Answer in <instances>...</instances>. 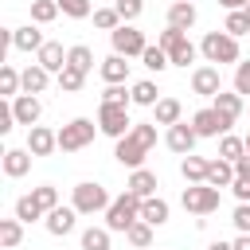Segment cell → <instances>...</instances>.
<instances>
[{
  "label": "cell",
  "mask_w": 250,
  "mask_h": 250,
  "mask_svg": "<svg viewBox=\"0 0 250 250\" xmlns=\"http://www.w3.org/2000/svg\"><path fill=\"white\" fill-rule=\"evenodd\" d=\"M199 55L211 62V66H227V62H242V55H238V39L234 35H227V31H207L203 35V43H199Z\"/></svg>",
  "instance_id": "1"
},
{
  "label": "cell",
  "mask_w": 250,
  "mask_h": 250,
  "mask_svg": "<svg viewBox=\"0 0 250 250\" xmlns=\"http://www.w3.org/2000/svg\"><path fill=\"white\" fill-rule=\"evenodd\" d=\"M113 199H109V191L102 188V184H94V180H82V184H74V195H70V207L78 211V215H105V207H109Z\"/></svg>",
  "instance_id": "2"
},
{
  "label": "cell",
  "mask_w": 250,
  "mask_h": 250,
  "mask_svg": "<svg viewBox=\"0 0 250 250\" xmlns=\"http://www.w3.org/2000/svg\"><path fill=\"white\" fill-rule=\"evenodd\" d=\"M137 219H141V199H137L133 191H121V195L105 207V227H109V230H121V234H125Z\"/></svg>",
  "instance_id": "3"
},
{
  "label": "cell",
  "mask_w": 250,
  "mask_h": 250,
  "mask_svg": "<svg viewBox=\"0 0 250 250\" xmlns=\"http://www.w3.org/2000/svg\"><path fill=\"white\" fill-rule=\"evenodd\" d=\"M219 199H223V191L211 188V184H188L184 195H180L184 211H191V215H211V211H219Z\"/></svg>",
  "instance_id": "4"
},
{
  "label": "cell",
  "mask_w": 250,
  "mask_h": 250,
  "mask_svg": "<svg viewBox=\"0 0 250 250\" xmlns=\"http://www.w3.org/2000/svg\"><path fill=\"white\" fill-rule=\"evenodd\" d=\"M94 133H102L90 117H74V121H66L62 129H59V148L62 152H78V148H86L90 141H94Z\"/></svg>",
  "instance_id": "5"
},
{
  "label": "cell",
  "mask_w": 250,
  "mask_h": 250,
  "mask_svg": "<svg viewBox=\"0 0 250 250\" xmlns=\"http://www.w3.org/2000/svg\"><path fill=\"white\" fill-rule=\"evenodd\" d=\"M109 47H113V55L141 59V55H145V47H148V39H145V31H137L133 23H121L117 31H109Z\"/></svg>",
  "instance_id": "6"
},
{
  "label": "cell",
  "mask_w": 250,
  "mask_h": 250,
  "mask_svg": "<svg viewBox=\"0 0 250 250\" xmlns=\"http://www.w3.org/2000/svg\"><path fill=\"white\" fill-rule=\"evenodd\" d=\"M98 129H102L105 137H113V141L129 137V133H133L129 105H102V109H98Z\"/></svg>",
  "instance_id": "7"
},
{
  "label": "cell",
  "mask_w": 250,
  "mask_h": 250,
  "mask_svg": "<svg viewBox=\"0 0 250 250\" xmlns=\"http://www.w3.org/2000/svg\"><path fill=\"white\" fill-rule=\"evenodd\" d=\"M113 156H117V164L121 168H129V172H137V168H145V156H148V145L137 137V133H129V137H121L117 145H113Z\"/></svg>",
  "instance_id": "8"
},
{
  "label": "cell",
  "mask_w": 250,
  "mask_h": 250,
  "mask_svg": "<svg viewBox=\"0 0 250 250\" xmlns=\"http://www.w3.org/2000/svg\"><path fill=\"white\" fill-rule=\"evenodd\" d=\"M191 94L215 102V98L223 94V70L211 66V62H207V66H195V70H191Z\"/></svg>",
  "instance_id": "9"
},
{
  "label": "cell",
  "mask_w": 250,
  "mask_h": 250,
  "mask_svg": "<svg viewBox=\"0 0 250 250\" xmlns=\"http://www.w3.org/2000/svg\"><path fill=\"white\" fill-rule=\"evenodd\" d=\"M211 109H215V113L223 117V125L230 129V125L242 117V109H246V98H242V94H234V90H223V94L211 102Z\"/></svg>",
  "instance_id": "10"
},
{
  "label": "cell",
  "mask_w": 250,
  "mask_h": 250,
  "mask_svg": "<svg viewBox=\"0 0 250 250\" xmlns=\"http://www.w3.org/2000/svg\"><path fill=\"white\" fill-rule=\"evenodd\" d=\"M191 129H195V137H227V133H230V129L223 125V117H219L211 105L191 113Z\"/></svg>",
  "instance_id": "11"
},
{
  "label": "cell",
  "mask_w": 250,
  "mask_h": 250,
  "mask_svg": "<svg viewBox=\"0 0 250 250\" xmlns=\"http://www.w3.org/2000/svg\"><path fill=\"white\" fill-rule=\"evenodd\" d=\"M59 148V133L47 129V125H31L27 129V152L31 156H51Z\"/></svg>",
  "instance_id": "12"
},
{
  "label": "cell",
  "mask_w": 250,
  "mask_h": 250,
  "mask_svg": "<svg viewBox=\"0 0 250 250\" xmlns=\"http://www.w3.org/2000/svg\"><path fill=\"white\" fill-rule=\"evenodd\" d=\"M195 129H191V121H180V125H172L168 133H164V145L172 148V152H180V156H188L191 148H195Z\"/></svg>",
  "instance_id": "13"
},
{
  "label": "cell",
  "mask_w": 250,
  "mask_h": 250,
  "mask_svg": "<svg viewBox=\"0 0 250 250\" xmlns=\"http://www.w3.org/2000/svg\"><path fill=\"white\" fill-rule=\"evenodd\" d=\"M74 223H78V211L74 207H55V211H47V219H43V227L55 234V238H62V234H70L74 230Z\"/></svg>",
  "instance_id": "14"
},
{
  "label": "cell",
  "mask_w": 250,
  "mask_h": 250,
  "mask_svg": "<svg viewBox=\"0 0 250 250\" xmlns=\"http://www.w3.org/2000/svg\"><path fill=\"white\" fill-rule=\"evenodd\" d=\"M43 31H39V23H23V27H12V47L16 51H43Z\"/></svg>",
  "instance_id": "15"
},
{
  "label": "cell",
  "mask_w": 250,
  "mask_h": 250,
  "mask_svg": "<svg viewBox=\"0 0 250 250\" xmlns=\"http://www.w3.org/2000/svg\"><path fill=\"white\" fill-rule=\"evenodd\" d=\"M12 113H16V125H35L39 121V113H43V102L35 98V94H20L16 102H12Z\"/></svg>",
  "instance_id": "16"
},
{
  "label": "cell",
  "mask_w": 250,
  "mask_h": 250,
  "mask_svg": "<svg viewBox=\"0 0 250 250\" xmlns=\"http://www.w3.org/2000/svg\"><path fill=\"white\" fill-rule=\"evenodd\" d=\"M35 62H39L43 70H51V74H62V70H66V51H62V43L47 39V43H43V51L35 55Z\"/></svg>",
  "instance_id": "17"
},
{
  "label": "cell",
  "mask_w": 250,
  "mask_h": 250,
  "mask_svg": "<svg viewBox=\"0 0 250 250\" xmlns=\"http://www.w3.org/2000/svg\"><path fill=\"white\" fill-rule=\"evenodd\" d=\"M98 70H102L105 86H125V78H129V59H125V55H105Z\"/></svg>",
  "instance_id": "18"
},
{
  "label": "cell",
  "mask_w": 250,
  "mask_h": 250,
  "mask_svg": "<svg viewBox=\"0 0 250 250\" xmlns=\"http://www.w3.org/2000/svg\"><path fill=\"white\" fill-rule=\"evenodd\" d=\"M4 176L8 180H20V176H27L31 172V152L27 148H4Z\"/></svg>",
  "instance_id": "19"
},
{
  "label": "cell",
  "mask_w": 250,
  "mask_h": 250,
  "mask_svg": "<svg viewBox=\"0 0 250 250\" xmlns=\"http://www.w3.org/2000/svg\"><path fill=\"white\" fill-rule=\"evenodd\" d=\"M195 4L191 0H172L168 4V27H176V31H188L191 23H195Z\"/></svg>",
  "instance_id": "20"
},
{
  "label": "cell",
  "mask_w": 250,
  "mask_h": 250,
  "mask_svg": "<svg viewBox=\"0 0 250 250\" xmlns=\"http://www.w3.org/2000/svg\"><path fill=\"white\" fill-rule=\"evenodd\" d=\"M0 94L4 102H16L23 94V70H16L12 62H0Z\"/></svg>",
  "instance_id": "21"
},
{
  "label": "cell",
  "mask_w": 250,
  "mask_h": 250,
  "mask_svg": "<svg viewBox=\"0 0 250 250\" xmlns=\"http://www.w3.org/2000/svg\"><path fill=\"white\" fill-rule=\"evenodd\" d=\"M156 176L148 172V168H137V172H129V184H125V191H133L137 199H152L156 195Z\"/></svg>",
  "instance_id": "22"
},
{
  "label": "cell",
  "mask_w": 250,
  "mask_h": 250,
  "mask_svg": "<svg viewBox=\"0 0 250 250\" xmlns=\"http://www.w3.org/2000/svg\"><path fill=\"white\" fill-rule=\"evenodd\" d=\"M152 121L172 129V125H180V121H184V105H180L176 98H160V102L152 105Z\"/></svg>",
  "instance_id": "23"
},
{
  "label": "cell",
  "mask_w": 250,
  "mask_h": 250,
  "mask_svg": "<svg viewBox=\"0 0 250 250\" xmlns=\"http://www.w3.org/2000/svg\"><path fill=\"white\" fill-rule=\"evenodd\" d=\"M168 215H172L168 199H160V195H152V199H141V219H145L148 227H164V223H168Z\"/></svg>",
  "instance_id": "24"
},
{
  "label": "cell",
  "mask_w": 250,
  "mask_h": 250,
  "mask_svg": "<svg viewBox=\"0 0 250 250\" xmlns=\"http://www.w3.org/2000/svg\"><path fill=\"white\" fill-rule=\"evenodd\" d=\"M234 180H238V176H234V164H230V160H223V156H219V160H211V164H207V184H211V188H219V191H223V188H230Z\"/></svg>",
  "instance_id": "25"
},
{
  "label": "cell",
  "mask_w": 250,
  "mask_h": 250,
  "mask_svg": "<svg viewBox=\"0 0 250 250\" xmlns=\"http://www.w3.org/2000/svg\"><path fill=\"white\" fill-rule=\"evenodd\" d=\"M129 94H133V105H148V109H152V105L164 98V94L156 90V82H152V78H141V82H133V86H129Z\"/></svg>",
  "instance_id": "26"
},
{
  "label": "cell",
  "mask_w": 250,
  "mask_h": 250,
  "mask_svg": "<svg viewBox=\"0 0 250 250\" xmlns=\"http://www.w3.org/2000/svg\"><path fill=\"white\" fill-rule=\"evenodd\" d=\"M207 164H211V160H203V156L188 152V156L180 160V172H184V180H188V184H207Z\"/></svg>",
  "instance_id": "27"
},
{
  "label": "cell",
  "mask_w": 250,
  "mask_h": 250,
  "mask_svg": "<svg viewBox=\"0 0 250 250\" xmlns=\"http://www.w3.org/2000/svg\"><path fill=\"white\" fill-rule=\"evenodd\" d=\"M47 82H51V70H43L39 62L23 66V94H43V90H47Z\"/></svg>",
  "instance_id": "28"
},
{
  "label": "cell",
  "mask_w": 250,
  "mask_h": 250,
  "mask_svg": "<svg viewBox=\"0 0 250 250\" xmlns=\"http://www.w3.org/2000/svg\"><path fill=\"white\" fill-rule=\"evenodd\" d=\"M66 66H74L78 74H90V70H94V51H90L86 43H74V47L66 51Z\"/></svg>",
  "instance_id": "29"
},
{
  "label": "cell",
  "mask_w": 250,
  "mask_h": 250,
  "mask_svg": "<svg viewBox=\"0 0 250 250\" xmlns=\"http://www.w3.org/2000/svg\"><path fill=\"white\" fill-rule=\"evenodd\" d=\"M219 156L223 160H242L246 156V137H234V133H227V137H219Z\"/></svg>",
  "instance_id": "30"
},
{
  "label": "cell",
  "mask_w": 250,
  "mask_h": 250,
  "mask_svg": "<svg viewBox=\"0 0 250 250\" xmlns=\"http://www.w3.org/2000/svg\"><path fill=\"white\" fill-rule=\"evenodd\" d=\"M16 219L20 223H39V219H47V211L35 203V195H20L16 199Z\"/></svg>",
  "instance_id": "31"
},
{
  "label": "cell",
  "mask_w": 250,
  "mask_h": 250,
  "mask_svg": "<svg viewBox=\"0 0 250 250\" xmlns=\"http://www.w3.org/2000/svg\"><path fill=\"white\" fill-rule=\"evenodd\" d=\"M20 238H23V223H20L16 215H12V219H0V246H4V250H16Z\"/></svg>",
  "instance_id": "32"
},
{
  "label": "cell",
  "mask_w": 250,
  "mask_h": 250,
  "mask_svg": "<svg viewBox=\"0 0 250 250\" xmlns=\"http://www.w3.org/2000/svg\"><path fill=\"white\" fill-rule=\"evenodd\" d=\"M109 227H86L82 230V250H109Z\"/></svg>",
  "instance_id": "33"
},
{
  "label": "cell",
  "mask_w": 250,
  "mask_h": 250,
  "mask_svg": "<svg viewBox=\"0 0 250 250\" xmlns=\"http://www.w3.org/2000/svg\"><path fill=\"white\" fill-rule=\"evenodd\" d=\"M141 62H145L148 70H156V74L172 66V59H168V51H164V47H156V43H148V47H145V55H141Z\"/></svg>",
  "instance_id": "34"
},
{
  "label": "cell",
  "mask_w": 250,
  "mask_h": 250,
  "mask_svg": "<svg viewBox=\"0 0 250 250\" xmlns=\"http://www.w3.org/2000/svg\"><path fill=\"white\" fill-rule=\"evenodd\" d=\"M59 16V0H31V23H51Z\"/></svg>",
  "instance_id": "35"
},
{
  "label": "cell",
  "mask_w": 250,
  "mask_h": 250,
  "mask_svg": "<svg viewBox=\"0 0 250 250\" xmlns=\"http://www.w3.org/2000/svg\"><path fill=\"white\" fill-rule=\"evenodd\" d=\"M168 59H172V66H184V70H188V62H195V59H199V47H195L191 39H184L180 47H172V51H168Z\"/></svg>",
  "instance_id": "36"
},
{
  "label": "cell",
  "mask_w": 250,
  "mask_h": 250,
  "mask_svg": "<svg viewBox=\"0 0 250 250\" xmlns=\"http://www.w3.org/2000/svg\"><path fill=\"white\" fill-rule=\"evenodd\" d=\"M125 238H129V242H133L137 250H148V246H152V227H148L145 219H137V223H133V227L125 230Z\"/></svg>",
  "instance_id": "37"
},
{
  "label": "cell",
  "mask_w": 250,
  "mask_h": 250,
  "mask_svg": "<svg viewBox=\"0 0 250 250\" xmlns=\"http://www.w3.org/2000/svg\"><path fill=\"white\" fill-rule=\"evenodd\" d=\"M55 82H59V90H62V94H78V90L86 86V74H78L74 66H66L62 74H55Z\"/></svg>",
  "instance_id": "38"
},
{
  "label": "cell",
  "mask_w": 250,
  "mask_h": 250,
  "mask_svg": "<svg viewBox=\"0 0 250 250\" xmlns=\"http://www.w3.org/2000/svg\"><path fill=\"white\" fill-rule=\"evenodd\" d=\"M94 27H98V31H117V27H121L117 8H94Z\"/></svg>",
  "instance_id": "39"
},
{
  "label": "cell",
  "mask_w": 250,
  "mask_h": 250,
  "mask_svg": "<svg viewBox=\"0 0 250 250\" xmlns=\"http://www.w3.org/2000/svg\"><path fill=\"white\" fill-rule=\"evenodd\" d=\"M31 195H35V203L43 211H55L59 207V188L55 184H39V188H31Z\"/></svg>",
  "instance_id": "40"
},
{
  "label": "cell",
  "mask_w": 250,
  "mask_h": 250,
  "mask_svg": "<svg viewBox=\"0 0 250 250\" xmlns=\"http://www.w3.org/2000/svg\"><path fill=\"white\" fill-rule=\"evenodd\" d=\"M223 31H227V35H234V39H238V35H246V31H250V16H246V8H242V12H227Z\"/></svg>",
  "instance_id": "41"
},
{
  "label": "cell",
  "mask_w": 250,
  "mask_h": 250,
  "mask_svg": "<svg viewBox=\"0 0 250 250\" xmlns=\"http://www.w3.org/2000/svg\"><path fill=\"white\" fill-rule=\"evenodd\" d=\"M230 90L242 94V98H250V59H242V62L234 66V82H230Z\"/></svg>",
  "instance_id": "42"
},
{
  "label": "cell",
  "mask_w": 250,
  "mask_h": 250,
  "mask_svg": "<svg viewBox=\"0 0 250 250\" xmlns=\"http://www.w3.org/2000/svg\"><path fill=\"white\" fill-rule=\"evenodd\" d=\"M113 8H117V16H121V23H133V20L145 12V0H113Z\"/></svg>",
  "instance_id": "43"
},
{
  "label": "cell",
  "mask_w": 250,
  "mask_h": 250,
  "mask_svg": "<svg viewBox=\"0 0 250 250\" xmlns=\"http://www.w3.org/2000/svg\"><path fill=\"white\" fill-rule=\"evenodd\" d=\"M59 12L70 16V20H86L94 8H90V0H59Z\"/></svg>",
  "instance_id": "44"
},
{
  "label": "cell",
  "mask_w": 250,
  "mask_h": 250,
  "mask_svg": "<svg viewBox=\"0 0 250 250\" xmlns=\"http://www.w3.org/2000/svg\"><path fill=\"white\" fill-rule=\"evenodd\" d=\"M102 105H133V94H129L125 86H105Z\"/></svg>",
  "instance_id": "45"
},
{
  "label": "cell",
  "mask_w": 250,
  "mask_h": 250,
  "mask_svg": "<svg viewBox=\"0 0 250 250\" xmlns=\"http://www.w3.org/2000/svg\"><path fill=\"white\" fill-rule=\"evenodd\" d=\"M184 39H188L184 31H176V27H164V31L156 35V47H164V51H172V47H180Z\"/></svg>",
  "instance_id": "46"
},
{
  "label": "cell",
  "mask_w": 250,
  "mask_h": 250,
  "mask_svg": "<svg viewBox=\"0 0 250 250\" xmlns=\"http://www.w3.org/2000/svg\"><path fill=\"white\" fill-rule=\"evenodd\" d=\"M230 223H234V230H238V234H250V203H238V207H234V215H230Z\"/></svg>",
  "instance_id": "47"
},
{
  "label": "cell",
  "mask_w": 250,
  "mask_h": 250,
  "mask_svg": "<svg viewBox=\"0 0 250 250\" xmlns=\"http://www.w3.org/2000/svg\"><path fill=\"white\" fill-rule=\"evenodd\" d=\"M133 133H137V137H141L148 148L156 145V121H133Z\"/></svg>",
  "instance_id": "48"
},
{
  "label": "cell",
  "mask_w": 250,
  "mask_h": 250,
  "mask_svg": "<svg viewBox=\"0 0 250 250\" xmlns=\"http://www.w3.org/2000/svg\"><path fill=\"white\" fill-rule=\"evenodd\" d=\"M16 129V113H12V102H0V133L8 137Z\"/></svg>",
  "instance_id": "49"
},
{
  "label": "cell",
  "mask_w": 250,
  "mask_h": 250,
  "mask_svg": "<svg viewBox=\"0 0 250 250\" xmlns=\"http://www.w3.org/2000/svg\"><path fill=\"white\" fill-rule=\"evenodd\" d=\"M230 191H234V199H238V203H250V180H234V184H230Z\"/></svg>",
  "instance_id": "50"
},
{
  "label": "cell",
  "mask_w": 250,
  "mask_h": 250,
  "mask_svg": "<svg viewBox=\"0 0 250 250\" xmlns=\"http://www.w3.org/2000/svg\"><path fill=\"white\" fill-rule=\"evenodd\" d=\"M234 176H238V180H250V152H246L242 160H234Z\"/></svg>",
  "instance_id": "51"
},
{
  "label": "cell",
  "mask_w": 250,
  "mask_h": 250,
  "mask_svg": "<svg viewBox=\"0 0 250 250\" xmlns=\"http://www.w3.org/2000/svg\"><path fill=\"white\" fill-rule=\"evenodd\" d=\"M219 4H223V8H227V12H242V8H246V4H250V0H219Z\"/></svg>",
  "instance_id": "52"
},
{
  "label": "cell",
  "mask_w": 250,
  "mask_h": 250,
  "mask_svg": "<svg viewBox=\"0 0 250 250\" xmlns=\"http://www.w3.org/2000/svg\"><path fill=\"white\" fill-rule=\"evenodd\" d=\"M230 246H234V250H250V234H238Z\"/></svg>",
  "instance_id": "53"
},
{
  "label": "cell",
  "mask_w": 250,
  "mask_h": 250,
  "mask_svg": "<svg viewBox=\"0 0 250 250\" xmlns=\"http://www.w3.org/2000/svg\"><path fill=\"white\" fill-rule=\"evenodd\" d=\"M207 250H234V246H230V242H223V238H215V242H211Z\"/></svg>",
  "instance_id": "54"
},
{
  "label": "cell",
  "mask_w": 250,
  "mask_h": 250,
  "mask_svg": "<svg viewBox=\"0 0 250 250\" xmlns=\"http://www.w3.org/2000/svg\"><path fill=\"white\" fill-rule=\"evenodd\" d=\"M246 152H250V133H246Z\"/></svg>",
  "instance_id": "55"
},
{
  "label": "cell",
  "mask_w": 250,
  "mask_h": 250,
  "mask_svg": "<svg viewBox=\"0 0 250 250\" xmlns=\"http://www.w3.org/2000/svg\"><path fill=\"white\" fill-rule=\"evenodd\" d=\"M246 16H250V4H246Z\"/></svg>",
  "instance_id": "56"
}]
</instances>
